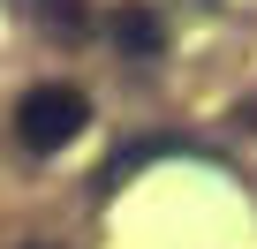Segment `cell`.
Masks as SVG:
<instances>
[{
    "label": "cell",
    "mask_w": 257,
    "mask_h": 249,
    "mask_svg": "<svg viewBox=\"0 0 257 249\" xmlns=\"http://www.w3.org/2000/svg\"><path fill=\"white\" fill-rule=\"evenodd\" d=\"M83 121H91V98L76 91V83H38V91H23V106H16V136H23V151H61V144H76L83 136Z\"/></svg>",
    "instance_id": "6da1fadb"
},
{
    "label": "cell",
    "mask_w": 257,
    "mask_h": 249,
    "mask_svg": "<svg viewBox=\"0 0 257 249\" xmlns=\"http://www.w3.org/2000/svg\"><path fill=\"white\" fill-rule=\"evenodd\" d=\"M113 38H121L128 53H144V61H152V53L167 46V31H159V16H152V8H121V23H113Z\"/></svg>",
    "instance_id": "7a4b0ae2"
},
{
    "label": "cell",
    "mask_w": 257,
    "mask_h": 249,
    "mask_svg": "<svg viewBox=\"0 0 257 249\" xmlns=\"http://www.w3.org/2000/svg\"><path fill=\"white\" fill-rule=\"evenodd\" d=\"M23 249H61V241H23Z\"/></svg>",
    "instance_id": "3957f363"
}]
</instances>
